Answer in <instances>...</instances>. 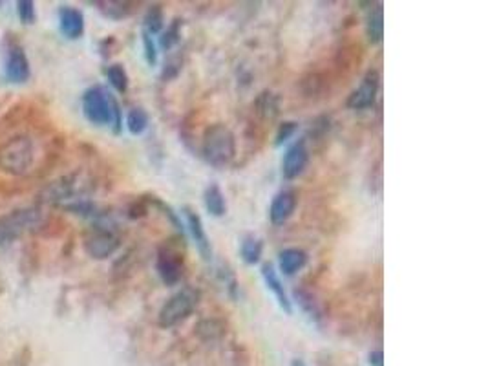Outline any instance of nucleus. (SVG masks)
Returning a JSON list of instances; mask_svg holds the SVG:
<instances>
[{"instance_id": "nucleus-1", "label": "nucleus", "mask_w": 488, "mask_h": 366, "mask_svg": "<svg viewBox=\"0 0 488 366\" xmlns=\"http://www.w3.org/2000/svg\"><path fill=\"white\" fill-rule=\"evenodd\" d=\"M35 163V141L30 136H17L0 147V169L11 176H24Z\"/></svg>"}, {"instance_id": "nucleus-2", "label": "nucleus", "mask_w": 488, "mask_h": 366, "mask_svg": "<svg viewBox=\"0 0 488 366\" xmlns=\"http://www.w3.org/2000/svg\"><path fill=\"white\" fill-rule=\"evenodd\" d=\"M203 156L212 167H225L234 159L236 156V141H234V134L231 132V128L225 125H212L205 130L203 134Z\"/></svg>"}, {"instance_id": "nucleus-3", "label": "nucleus", "mask_w": 488, "mask_h": 366, "mask_svg": "<svg viewBox=\"0 0 488 366\" xmlns=\"http://www.w3.org/2000/svg\"><path fill=\"white\" fill-rule=\"evenodd\" d=\"M117 105L119 103L103 86H92L84 92L83 96L84 117L97 127H105V125L114 123V110Z\"/></svg>"}, {"instance_id": "nucleus-4", "label": "nucleus", "mask_w": 488, "mask_h": 366, "mask_svg": "<svg viewBox=\"0 0 488 366\" xmlns=\"http://www.w3.org/2000/svg\"><path fill=\"white\" fill-rule=\"evenodd\" d=\"M198 301H200V293L196 289H190V287H185L176 295H172L167 303L163 304L161 312H159V326L161 328H172L181 321H185L196 309Z\"/></svg>"}, {"instance_id": "nucleus-5", "label": "nucleus", "mask_w": 488, "mask_h": 366, "mask_svg": "<svg viewBox=\"0 0 488 366\" xmlns=\"http://www.w3.org/2000/svg\"><path fill=\"white\" fill-rule=\"evenodd\" d=\"M42 225V212L39 209H24L11 212L0 220V240L15 238L26 231H35Z\"/></svg>"}, {"instance_id": "nucleus-6", "label": "nucleus", "mask_w": 488, "mask_h": 366, "mask_svg": "<svg viewBox=\"0 0 488 366\" xmlns=\"http://www.w3.org/2000/svg\"><path fill=\"white\" fill-rule=\"evenodd\" d=\"M117 247H119V236L106 227H97L84 240V250L95 261L108 258L116 253Z\"/></svg>"}, {"instance_id": "nucleus-7", "label": "nucleus", "mask_w": 488, "mask_h": 366, "mask_svg": "<svg viewBox=\"0 0 488 366\" xmlns=\"http://www.w3.org/2000/svg\"><path fill=\"white\" fill-rule=\"evenodd\" d=\"M378 74L375 70H369L364 75L363 83L358 85V88L352 92V96L347 97V106L353 110H366L369 106H373L378 94Z\"/></svg>"}, {"instance_id": "nucleus-8", "label": "nucleus", "mask_w": 488, "mask_h": 366, "mask_svg": "<svg viewBox=\"0 0 488 366\" xmlns=\"http://www.w3.org/2000/svg\"><path fill=\"white\" fill-rule=\"evenodd\" d=\"M307 161H309V150H307L305 141L304 139L294 141L287 149V152H285L284 156V161H282V174H284L285 180L298 178V176L304 172L305 167H307Z\"/></svg>"}, {"instance_id": "nucleus-9", "label": "nucleus", "mask_w": 488, "mask_h": 366, "mask_svg": "<svg viewBox=\"0 0 488 366\" xmlns=\"http://www.w3.org/2000/svg\"><path fill=\"white\" fill-rule=\"evenodd\" d=\"M158 273L161 276V281L167 286H174L181 281L183 276V262L179 261L178 253H174L172 250H159L158 262H156Z\"/></svg>"}, {"instance_id": "nucleus-10", "label": "nucleus", "mask_w": 488, "mask_h": 366, "mask_svg": "<svg viewBox=\"0 0 488 366\" xmlns=\"http://www.w3.org/2000/svg\"><path fill=\"white\" fill-rule=\"evenodd\" d=\"M6 77L10 83H17V85H22L30 79V61H28L26 53L21 46H15L11 48L10 53H8V59H6V66H4Z\"/></svg>"}, {"instance_id": "nucleus-11", "label": "nucleus", "mask_w": 488, "mask_h": 366, "mask_svg": "<svg viewBox=\"0 0 488 366\" xmlns=\"http://www.w3.org/2000/svg\"><path fill=\"white\" fill-rule=\"evenodd\" d=\"M183 214L185 218H187V227H189L190 234H192V238H194L196 247H198L200 255L203 256L205 261L209 262L210 258H212V247H210L209 236L205 233L203 222H201L200 214L190 207H183Z\"/></svg>"}, {"instance_id": "nucleus-12", "label": "nucleus", "mask_w": 488, "mask_h": 366, "mask_svg": "<svg viewBox=\"0 0 488 366\" xmlns=\"http://www.w3.org/2000/svg\"><path fill=\"white\" fill-rule=\"evenodd\" d=\"M59 26L63 32L64 37L81 39L84 33V15L77 8H70V6H63L59 10Z\"/></svg>"}, {"instance_id": "nucleus-13", "label": "nucleus", "mask_w": 488, "mask_h": 366, "mask_svg": "<svg viewBox=\"0 0 488 366\" xmlns=\"http://www.w3.org/2000/svg\"><path fill=\"white\" fill-rule=\"evenodd\" d=\"M296 209V194L293 191H282L274 196L271 209H269V218L274 225H282L293 216Z\"/></svg>"}, {"instance_id": "nucleus-14", "label": "nucleus", "mask_w": 488, "mask_h": 366, "mask_svg": "<svg viewBox=\"0 0 488 366\" xmlns=\"http://www.w3.org/2000/svg\"><path fill=\"white\" fill-rule=\"evenodd\" d=\"M77 191V178L75 176H64L61 180L53 181L42 191V200L46 203H59L63 200H72Z\"/></svg>"}, {"instance_id": "nucleus-15", "label": "nucleus", "mask_w": 488, "mask_h": 366, "mask_svg": "<svg viewBox=\"0 0 488 366\" xmlns=\"http://www.w3.org/2000/svg\"><path fill=\"white\" fill-rule=\"evenodd\" d=\"M262 276H263V281H265V286H267L269 289L273 292V295L276 297V301H278L280 308L284 309L287 315L293 314V304H291V301H289L284 284H282V281H280V276H278V273H276V270H274V265L273 264H263L262 265Z\"/></svg>"}, {"instance_id": "nucleus-16", "label": "nucleus", "mask_w": 488, "mask_h": 366, "mask_svg": "<svg viewBox=\"0 0 488 366\" xmlns=\"http://www.w3.org/2000/svg\"><path fill=\"white\" fill-rule=\"evenodd\" d=\"M305 262H307L305 251L296 250V247H289V250H284L280 253V271L287 276L294 275L296 271L302 270Z\"/></svg>"}, {"instance_id": "nucleus-17", "label": "nucleus", "mask_w": 488, "mask_h": 366, "mask_svg": "<svg viewBox=\"0 0 488 366\" xmlns=\"http://www.w3.org/2000/svg\"><path fill=\"white\" fill-rule=\"evenodd\" d=\"M203 200L205 207H207V211H209L212 216H223L227 212L225 194L221 192V189L216 185V183H210V185L205 189Z\"/></svg>"}, {"instance_id": "nucleus-18", "label": "nucleus", "mask_w": 488, "mask_h": 366, "mask_svg": "<svg viewBox=\"0 0 488 366\" xmlns=\"http://www.w3.org/2000/svg\"><path fill=\"white\" fill-rule=\"evenodd\" d=\"M263 253L262 240L254 236V234H247L242 240V247H240V255H242L243 262L249 265H254L260 262Z\"/></svg>"}, {"instance_id": "nucleus-19", "label": "nucleus", "mask_w": 488, "mask_h": 366, "mask_svg": "<svg viewBox=\"0 0 488 366\" xmlns=\"http://www.w3.org/2000/svg\"><path fill=\"white\" fill-rule=\"evenodd\" d=\"M366 32H367V39L372 41L373 44L380 43L384 35V13H383V6L378 4L375 10L372 11V15L367 17V24H366Z\"/></svg>"}, {"instance_id": "nucleus-20", "label": "nucleus", "mask_w": 488, "mask_h": 366, "mask_svg": "<svg viewBox=\"0 0 488 366\" xmlns=\"http://www.w3.org/2000/svg\"><path fill=\"white\" fill-rule=\"evenodd\" d=\"M126 127L130 130V134L139 136L147 130L148 127V114L143 108H132L126 116Z\"/></svg>"}, {"instance_id": "nucleus-21", "label": "nucleus", "mask_w": 488, "mask_h": 366, "mask_svg": "<svg viewBox=\"0 0 488 366\" xmlns=\"http://www.w3.org/2000/svg\"><path fill=\"white\" fill-rule=\"evenodd\" d=\"M256 108L260 116L265 117V119H273L278 114V99L271 92H263L262 96L258 97Z\"/></svg>"}, {"instance_id": "nucleus-22", "label": "nucleus", "mask_w": 488, "mask_h": 366, "mask_svg": "<svg viewBox=\"0 0 488 366\" xmlns=\"http://www.w3.org/2000/svg\"><path fill=\"white\" fill-rule=\"evenodd\" d=\"M106 77H108L110 85L114 86L117 92L125 94V92L128 90V75H126L125 68H123L121 64H112L108 72H106Z\"/></svg>"}, {"instance_id": "nucleus-23", "label": "nucleus", "mask_w": 488, "mask_h": 366, "mask_svg": "<svg viewBox=\"0 0 488 366\" xmlns=\"http://www.w3.org/2000/svg\"><path fill=\"white\" fill-rule=\"evenodd\" d=\"M163 10L159 4H154L148 8L147 15H145V32H148L150 35L152 33H159L163 28Z\"/></svg>"}, {"instance_id": "nucleus-24", "label": "nucleus", "mask_w": 488, "mask_h": 366, "mask_svg": "<svg viewBox=\"0 0 488 366\" xmlns=\"http://www.w3.org/2000/svg\"><path fill=\"white\" fill-rule=\"evenodd\" d=\"M179 28H181V21L179 19H176V21L170 24V26L167 28V32L163 33V37H161V46L165 50H170L174 46V44H178V41H179V37H181V32H179Z\"/></svg>"}, {"instance_id": "nucleus-25", "label": "nucleus", "mask_w": 488, "mask_h": 366, "mask_svg": "<svg viewBox=\"0 0 488 366\" xmlns=\"http://www.w3.org/2000/svg\"><path fill=\"white\" fill-rule=\"evenodd\" d=\"M17 13L22 24H33L37 15H35V4L32 0H19L17 2Z\"/></svg>"}, {"instance_id": "nucleus-26", "label": "nucleus", "mask_w": 488, "mask_h": 366, "mask_svg": "<svg viewBox=\"0 0 488 366\" xmlns=\"http://www.w3.org/2000/svg\"><path fill=\"white\" fill-rule=\"evenodd\" d=\"M143 48H145V59L150 66L158 63V50H156V43L152 41V35L143 30Z\"/></svg>"}, {"instance_id": "nucleus-27", "label": "nucleus", "mask_w": 488, "mask_h": 366, "mask_svg": "<svg viewBox=\"0 0 488 366\" xmlns=\"http://www.w3.org/2000/svg\"><path fill=\"white\" fill-rule=\"evenodd\" d=\"M101 6H106V8H101V10L105 11V15H108L110 19H123V17L128 15V11L126 10L125 2H103Z\"/></svg>"}, {"instance_id": "nucleus-28", "label": "nucleus", "mask_w": 488, "mask_h": 366, "mask_svg": "<svg viewBox=\"0 0 488 366\" xmlns=\"http://www.w3.org/2000/svg\"><path fill=\"white\" fill-rule=\"evenodd\" d=\"M294 297H296V301H298V304L302 306L305 314L311 315V317H318V308H316V304L313 303V298H311L307 293L296 289V292H294Z\"/></svg>"}, {"instance_id": "nucleus-29", "label": "nucleus", "mask_w": 488, "mask_h": 366, "mask_svg": "<svg viewBox=\"0 0 488 366\" xmlns=\"http://www.w3.org/2000/svg\"><path fill=\"white\" fill-rule=\"evenodd\" d=\"M294 132H296V123L293 121L282 123L278 128V134H276V145H282L284 141H287Z\"/></svg>"}, {"instance_id": "nucleus-30", "label": "nucleus", "mask_w": 488, "mask_h": 366, "mask_svg": "<svg viewBox=\"0 0 488 366\" xmlns=\"http://www.w3.org/2000/svg\"><path fill=\"white\" fill-rule=\"evenodd\" d=\"M383 352L380 350H377V352H372L369 354V365L372 366H383Z\"/></svg>"}, {"instance_id": "nucleus-31", "label": "nucleus", "mask_w": 488, "mask_h": 366, "mask_svg": "<svg viewBox=\"0 0 488 366\" xmlns=\"http://www.w3.org/2000/svg\"><path fill=\"white\" fill-rule=\"evenodd\" d=\"M291 366H307V365H305V363L302 361V359H294V361L291 363Z\"/></svg>"}]
</instances>
